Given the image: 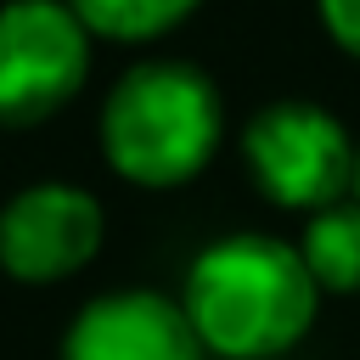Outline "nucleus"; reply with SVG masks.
<instances>
[{
  "mask_svg": "<svg viewBox=\"0 0 360 360\" xmlns=\"http://www.w3.org/2000/svg\"><path fill=\"white\" fill-rule=\"evenodd\" d=\"M225 129L219 90L191 62L129 68L101 107V152L129 186H180L208 169Z\"/></svg>",
  "mask_w": 360,
  "mask_h": 360,
  "instance_id": "obj_2",
  "label": "nucleus"
},
{
  "mask_svg": "<svg viewBox=\"0 0 360 360\" xmlns=\"http://www.w3.org/2000/svg\"><path fill=\"white\" fill-rule=\"evenodd\" d=\"M68 6L79 11V22H84L90 34L135 45V39H158V34H169V28L186 22L202 0H68Z\"/></svg>",
  "mask_w": 360,
  "mask_h": 360,
  "instance_id": "obj_8",
  "label": "nucleus"
},
{
  "mask_svg": "<svg viewBox=\"0 0 360 360\" xmlns=\"http://www.w3.org/2000/svg\"><path fill=\"white\" fill-rule=\"evenodd\" d=\"M90 73V28L68 0L0 6V124L28 129L62 112Z\"/></svg>",
  "mask_w": 360,
  "mask_h": 360,
  "instance_id": "obj_3",
  "label": "nucleus"
},
{
  "mask_svg": "<svg viewBox=\"0 0 360 360\" xmlns=\"http://www.w3.org/2000/svg\"><path fill=\"white\" fill-rule=\"evenodd\" d=\"M315 276L298 248L276 236H225L186 270L180 309L202 349L225 360H270L315 321Z\"/></svg>",
  "mask_w": 360,
  "mask_h": 360,
  "instance_id": "obj_1",
  "label": "nucleus"
},
{
  "mask_svg": "<svg viewBox=\"0 0 360 360\" xmlns=\"http://www.w3.org/2000/svg\"><path fill=\"white\" fill-rule=\"evenodd\" d=\"M242 158L259 191L281 208H332L354 186V141L315 101H276L242 129Z\"/></svg>",
  "mask_w": 360,
  "mask_h": 360,
  "instance_id": "obj_4",
  "label": "nucleus"
},
{
  "mask_svg": "<svg viewBox=\"0 0 360 360\" xmlns=\"http://www.w3.org/2000/svg\"><path fill=\"white\" fill-rule=\"evenodd\" d=\"M101 231H107L101 202L84 186H68V180L22 186L0 208V270L28 287L68 281L96 259Z\"/></svg>",
  "mask_w": 360,
  "mask_h": 360,
  "instance_id": "obj_5",
  "label": "nucleus"
},
{
  "mask_svg": "<svg viewBox=\"0 0 360 360\" xmlns=\"http://www.w3.org/2000/svg\"><path fill=\"white\" fill-rule=\"evenodd\" d=\"M298 253L321 292H360V202H332L309 214Z\"/></svg>",
  "mask_w": 360,
  "mask_h": 360,
  "instance_id": "obj_7",
  "label": "nucleus"
},
{
  "mask_svg": "<svg viewBox=\"0 0 360 360\" xmlns=\"http://www.w3.org/2000/svg\"><path fill=\"white\" fill-rule=\"evenodd\" d=\"M62 360H202V338L174 298L152 287H124L73 315Z\"/></svg>",
  "mask_w": 360,
  "mask_h": 360,
  "instance_id": "obj_6",
  "label": "nucleus"
},
{
  "mask_svg": "<svg viewBox=\"0 0 360 360\" xmlns=\"http://www.w3.org/2000/svg\"><path fill=\"white\" fill-rule=\"evenodd\" d=\"M321 22L349 56H360V0H321Z\"/></svg>",
  "mask_w": 360,
  "mask_h": 360,
  "instance_id": "obj_9",
  "label": "nucleus"
},
{
  "mask_svg": "<svg viewBox=\"0 0 360 360\" xmlns=\"http://www.w3.org/2000/svg\"><path fill=\"white\" fill-rule=\"evenodd\" d=\"M354 191H360V152H354Z\"/></svg>",
  "mask_w": 360,
  "mask_h": 360,
  "instance_id": "obj_10",
  "label": "nucleus"
}]
</instances>
